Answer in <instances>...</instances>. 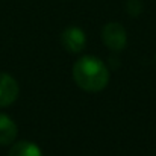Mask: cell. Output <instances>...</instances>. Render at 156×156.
<instances>
[{"label": "cell", "instance_id": "cell-1", "mask_svg": "<svg viewBox=\"0 0 156 156\" xmlns=\"http://www.w3.org/2000/svg\"><path fill=\"white\" fill-rule=\"evenodd\" d=\"M73 79L85 93H100L109 83V68L103 61L93 55H83L73 65Z\"/></svg>", "mask_w": 156, "mask_h": 156}, {"label": "cell", "instance_id": "cell-2", "mask_svg": "<svg viewBox=\"0 0 156 156\" xmlns=\"http://www.w3.org/2000/svg\"><path fill=\"white\" fill-rule=\"evenodd\" d=\"M102 41L111 52H121L127 46V32L118 21H109L102 27Z\"/></svg>", "mask_w": 156, "mask_h": 156}, {"label": "cell", "instance_id": "cell-3", "mask_svg": "<svg viewBox=\"0 0 156 156\" xmlns=\"http://www.w3.org/2000/svg\"><path fill=\"white\" fill-rule=\"evenodd\" d=\"M61 43L67 52L77 55V53L83 52V49L87 46V35H85L83 29H80L77 26H68L61 34Z\"/></svg>", "mask_w": 156, "mask_h": 156}, {"label": "cell", "instance_id": "cell-4", "mask_svg": "<svg viewBox=\"0 0 156 156\" xmlns=\"http://www.w3.org/2000/svg\"><path fill=\"white\" fill-rule=\"evenodd\" d=\"M20 85L14 76L0 71V108H8L18 99Z\"/></svg>", "mask_w": 156, "mask_h": 156}, {"label": "cell", "instance_id": "cell-5", "mask_svg": "<svg viewBox=\"0 0 156 156\" xmlns=\"http://www.w3.org/2000/svg\"><path fill=\"white\" fill-rule=\"evenodd\" d=\"M18 127L17 123L6 114L0 112V146H12L17 140Z\"/></svg>", "mask_w": 156, "mask_h": 156}, {"label": "cell", "instance_id": "cell-6", "mask_svg": "<svg viewBox=\"0 0 156 156\" xmlns=\"http://www.w3.org/2000/svg\"><path fill=\"white\" fill-rule=\"evenodd\" d=\"M8 156H44L41 149L32 143V141H27V140H21V141H17L11 146L9 149V153Z\"/></svg>", "mask_w": 156, "mask_h": 156}, {"label": "cell", "instance_id": "cell-7", "mask_svg": "<svg viewBox=\"0 0 156 156\" xmlns=\"http://www.w3.org/2000/svg\"><path fill=\"white\" fill-rule=\"evenodd\" d=\"M144 9V5L141 0H127L126 2V14L130 17H138Z\"/></svg>", "mask_w": 156, "mask_h": 156}, {"label": "cell", "instance_id": "cell-8", "mask_svg": "<svg viewBox=\"0 0 156 156\" xmlns=\"http://www.w3.org/2000/svg\"><path fill=\"white\" fill-rule=\"evenodd\" d=\"M155 61H156V56H155Z\"/></svg>", "mask_w": 156, "mask_h": 156}]
</instances>
